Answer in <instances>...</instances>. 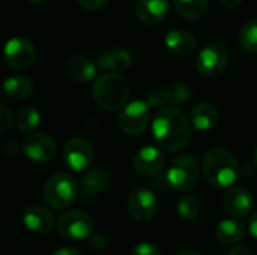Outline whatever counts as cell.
<instances>
[{"mask_svg": "<svg viewBox=\"0 0 257 255\" xmlns=\"http://www.w3.org/2000/svg\"><path fill=\"white\" fill-rule=\"evenodd\" d=\"M152 134L157 144L166 152H179L190 143L191 122L176 107L161 108L152 122Z\"/></svg>", "mask_w": 257, "mask_h": 255, "instance_id": "cell-1", "label": "cell"}, {"mask_svg": "<svg viewBox=\"0 0 257 255\" xmlns=\"http://www.w3.org/2000/svg\"><path fill=\"white\" fill-rule=\"evenodd\" d=\"M202 171L209 185L229 188L238 180L241 168L233 153L221 147H214L205 155Z\"/></svg>", "mask_w": 257, "mask_h": 255, "instance_id": "cell-2", "label": "cell"}, {"mask_svg": "<svg viewBox=\"0 0 257 255\" xmlns=\"http://www.w3.org/2000/svg\"><path fill=\"white\" fill-rule=\"evenodd\" d=\"M92 95L95 102L108 111L119 110L125 105L130 98V84L126 78L119 74L107 72L96 78Z\"/></svg>", "mask_w": 257, "mask_h": 255, "instance_id": "cell-3", "label": "cell"}, {"mask_svg": "<svg viewBox=\"0 0 257 255\" xmlns=\"http://www.w3.org/2000/svg\"><path fill=\"white\" fill-rule=\"evenodd\" d=\"M80 197L77 180L68 173L53 174L44 186V200L56 210L68 209Z\"/></svg>", "mask_w": 257, "mask_h": 255, "instance_id": "cell-4", "label": "cell"}, {"mask_svg": "<svg viewBox=\"0 0 257 255\" xmlns=\"http://www.w3.org/2000/svg\"><path fill=\"white\" fill-rule=\"evenodd\" d=\"M200 167L194 156L181 155L175 158L166 173V180L170 189L176 192H188L197 185Z\"/></svg>", "mask_w": 257, "mask_h": 255, "instance_id": "cell-5", "label": "cell"}, {"mask_svg": "<svg viewBox=\"0 0 257 255\" xmlns=\"http://www.w3.org/2000/svg\"><path fill=\"white\" fill-rule=\"evenodd\" d=\"M92 218L81 210H69L57 221V231L66 240H84L93 234Z\"/></svg>", "mask_w": 257, "mask_h": 255, "instance_id": "cell-6", "label": "cell"}, {"mask_svg": "<svg viewBox=\"0 0 257 255\" xmlns=\"http://www.w3.org/2000/svg\"><path fill=\"white\" fill-rule=\"evenodd\" d=\"M229 62V53L223 42H211L196 57V68L202 75L215 77L221 74Z\"/></svg>", "mask_w": 257, "mask_h": 255, "instance_id": "cell-7", "label": "cell"}, {"mask_svg": "<svg viewBox=\"0 0 257 255\" xmlns=\"http://www.w3.org/2000/svg\"><path fill=\"white\" fill-rule=\"evenodd\" d=\"M158 212V198L148 188H137L128 197V213L140 224L149 222Z\"/></svg>", "mask_w": 257, "mask_h": 255, "instance_id": "cell-8", "label": "cell"}, {"mask_svg": "<svg viewBox=\"0 0 257 255\" xmlns=\"http://www.w3.org/2000/svg\"><path fill=\"white\" fill-rule=\"evenodd\" d=\"M151 107L145 101H133L130 102L119 116V126L126 135H140L148 123H149V113Z\"/></svg>", "mask_w": 257, "mask_h": 255, "instance_id": "cell-9", "label": "cell"}, {"mask_svg": "<svg viewBox=\"0 0 257 255\" xmlns=\"http://www.w3.org/2000/svg\"><path fill=\"white\" fill-rule=\"evenodd\" d=\"M95 152L90 141L84 137L71 138L63 147L65 164L74 171H84L90 167Z\"/></svg>", "mask_w": 257, "mask_h": 255, "instance_id": "cell-10", "label": "cell"}, {"mask_svg": "<svg viewBox=\"0 0 257 255\" xmlns=\"http://www.w3.org/2000/svg\"><path fill=\"white\" fill-rule=\"evenodd\" d=\"M21 149L24 155L32 161L38 164L48 162L56 155V143L54 140L42 132H32L27 134L23 140Z\"/></svg>", "mask_w": 257, "mask_h": 255, "instance_id": "cell-11", "label": "cell"}, {"mask_svg": "<svg viewBox=\"0 0 257 255\" xmlns=\"http://www.w3.org/2000/svg\"><path fill=\"white\" fill-rule=\"evenodd\" d=\"M36 57V50L33 44L24 36H15L8 41L5 47L6 63L17 71L27 69Z\"/></svg>", "mask_w": 257, "mask_h": 255, "instance_id": "cell-12", "label": "cell"}, {"mask_svg": "<svg viewBox=\"0 0 257 255\" xmlns=\"http://www.w3.org/2000/svg\"><path fill=\"white\" fill-rule=\"evenodd\" d=\"M108 186V173L102 168L87 170L81 179L80 200L84 204H93Z\"/></svg>", "mask_w": 257, "mask_h": 255, "instance_id": "cell-13", "label": "cell"}, {"mask_svg": "<svg viewBox=\"0 0 257 255\" xmlns=\"http://www.w3.org/2000/svg\"><path fill=\"white\" fill-rule=\"evenodd\" d=\"M223 206L226 213H229L232 218H244L251 212L254 206V198L247 188L235 186L226 192L223 198Z\"/></svg>", "mask_w": 257, "mask_h": 255, "instance_id": "cell-14", "label": "cell"}, {"mask_svg": "<svg viewBox=\"0 0 257 255\" xmlns=\"http://www.w3.org/2000/svg\"><path fill=\"white\" fill-rule=\"evenodd\" d=\"M164 162H166L164 153L154 146L142 147L133 158V165L136 171L140 173L142 176L158 174L163 170Z\"/></svg>", "mask_w": 257, "mask_h": 255, "instance_id": "cell-15", "label": "cell"}, {"mask_svg": "<svg viewBox=\"0 0 257 255\" xmlns=\"http://www.w3.org/2000/svg\"><path fill=\"white\" fill-rule=\"evenodd\" d=\"M23 224L30 233L45 234L53 228L54 216L44 206H30L23 213Z\"/></svg>", "mask_w": 257, "mask_h": 255, "instance_id": "cell-16", "label": "cell"}, {"mask_svg": "<svg viewBox=\"0 0 257 255\" xmlns=\"http://www.w3.org/2000/svg\"><path fill=\"white\" fill-rule=\"evenodd\" d=\"M170 11V0H139L136 14L145 24L154 26L166 20Z\"/></svg>", "mask_w": 257, "mask_h": 255, "instance_id": "cell-17", "label": "cell"}, {"mask_svg": "<svg viewBox=\"0 0 257 255\" xmlns=\"http://www.w3.org/2000/svg\"><path fill=\"white\" fill-rule=\"evenodd\" d=\"M164 44L166 48L179 57H185L190 56L196 51L197 48V39L194 38V35H191L187 30H170L166 38H164Z\"/></svg>", "mask_w": 257, "mask_h": 255, "instance_id": "cell-18", "label": "cell"}, {"mask_svg": "<svg viewBox=\"0 0 257 255\" xmlns=\"http://www.w3.org/2000/svg\"><path fill=\"white\" fill-rule=\"evenodd\" d=\"M133 65V56L125 48H111L99 53L98 66L108 72H122L130 69Z\"/></svg>", "mask_w": 257, "mask_h": 255, "instance_id": "cell-19", "label": "cell"}, {"mask_svg": "<svg viewBox=\"0 0 257 255\" xmlns=\"http://www.w3.org/2000/svg\"><path fill=\"white\" fill-rule=\"evenodd\" d=\"M66 74L69 78L78 83H89L96 75V66L92 60H89L83 54H74L66 60L65 65Z\"/></svg>", "mask_w": 257, "mask_h": 255, "instance_id": "cell-20", "label": "cell"}, {"mask_svg": "<svg viewBox=\"0 0 257 255\" xmlns=\"http://www.w3.org/2000/svg\"><path fill=\"white\" fill-rule=\"evenodd\" d=\"M190 122H191V125H193L197 131H202V132L211 131V129L217 125V122H218V111H217V108H215L212 104H209V102L197 104V105L191 110Z\"/></svg>", "mask_w": 257, "mask_h": 255, "instance_id": "cell-21", "label": "cell"}, {"mask_svg": "<svg viewBox=\"0 0 257 255\" xmlns=\"http://www.w3.org/2000/svg\"><path fill=\"white\" fill-rule=\"evenodd\" d=\"M35 84L27 75H14L5 80L3 93L11 99H26L33 93Z\"/></svg>", "mask_w": 257, "mask_h": 255, "instance_id": "cell-22", "label": "cell"}, {"mask_svg": "<svg viewBox=\"0 0 257 255\" xmlns=\"http://www.w3.org/2000/svg\"><path fill=\"white\" fill-rule=\"evenodd\" d=\"M245 236V228L235 219H224L215 227V237L223 245H235Z\"/></svg>", "mask_w": 257, "mask_h": 255, "instance_id": "cell-23", "label": "cell"}, {"mask_svg": "<svg viewBox=\"0 0 257 255\" xmlns=\"http://www.w3.org/2000/svg\"><path fill=\"white\" fill-rule=\"evenodd\" d=\"M173 5L179 15L194 21L206 12L208 0H173Z\"/></svg>", "mask_w": 257, "mask_h": 255, "instance_id": "cell-24", "label": "cell"}, {"mask_svg": "<svg viewBox=\"0 0 257 255\" xmlns=\"http://www.w3.org/2000/svg\"><path fill=\"white\" fill-rule=\"evenodd\" d=\"M41 123V114L36 108L32 107H24L18 111L17 114V128L18 131L24 134H32Z\"/></svg>", "mask_w": 257, "mask_h": 255, "instance_id": "cell-25", "label": "cell"}, {"mask_svg": "<svg viewBox=\"0 0 257 255\" xmlns=\"http://www.w3.org/2000/svg\"><path fill=\"white\" fill-rule=\"evenodd\" d=\"M178 215L185 221H193L200 213V203L193 195H182L176 203Z\"/></svg>", "mask_w": 257, "mask_h": 255, "instance_id": "cell-26", "label": "cell"}, {"mask_svg": "<svg viewBox=\"0 0 257 255\" xmlns=\"http://www.w3.org/2000/svg\"><path fill=\"white\" fill-rule=\"evenodd\" d=\"M239 44L248 53H257V18L250 20L244 24L239 32Z\"/></svg>", "mask_w": 257, "mask_h": 255, "instance_id": "cell-27", "label": "cell"}, {"mask_svg": "<svg viewBox=\"0 0 257 255\" xmlns=\"http://www.w3.org/2000/svg\"><path fill=\"white\" fill-rule=\"evenodd\" d=\"M167 102H170V87H155L149 96H148V104L149 107H163Z\"/></svg>", "mask_w": 257, "mask_h": 255, "instance_id": "cell-28", "label": "cell"}, {"mask_svg": "<svg viewBox=\"0 0 257 255\" xmlns=\"http://www.w3.org/2000/svg\"><path fill=\"white\" fill-rule=\"evenodd\" d=\"M190 96H191V89L184 83H178L170 87V102L173 104H184L190 99Z\"/></svg>", "mask_w": 257, "mask_h": 255, "instance_id": "cell-29", "label": "cell"}, {"mask_svg": "<svg viewBox=\"0 0 257 255\" xmlns=\"http://www.w3.org/2000/svg\"><path fill=\"white\" fill-rule=\"evenodd\" d=\"M133 255H163L160 248L155 246L154 243L149 242H142L139 245H136V248L133 249Z\"/></svg>", "mask_w": 257, "mask_h": 255, "instance_id": "cell-30", "label": "cell"}, {"mask_svg": "<svg viewBox=\"0 0 257 255\" xmlns=\"http://www.w3.org/2000/svg\"><path fill=\"white\" fill-rule=\"evenodd\" d=\"M0 117H2V122H0V131L2 134H6L12 125V114L9 111V108L6 105H2L0 107Z\"/></svg>", "mask_w": 257, "mask_h": 255, "instance_id": "cell-31", "label": "cell"}, {"mask_svg": "<svg viewBox=\"0 0 257 255\" xmlns=\"http://www.w3.org/2000/svg\"><path fill=\"white\" fill-rule=\"evenodd\" d=\"M78 3L87 11H99L108 3V0H78Z\"/></svg>", "mask_w": 257, "mask_h": 255, "instance_id": "cell-32", "label": "cell"}, {"mask_svg": "<svg viewBox=\"0 0 257 255\" xmlns=\"http://www.w3.org/2000/svg\"><path fill=\"white\" fill-rule=\"evenodd\" d=\"M20 146L15 143V141H6L5 146H3V152L8 158H17L18 153H20Z\"/></svg>", "mask_w": 257, "mask_h": 255, "instance_id": "cell-33", "label": "cell"}, {"mask_svg": "<svg viewBox=\"0 0 257 255\" xmlns=\"http://www.w3.org/2000/svg\"><path fill=\"white\" fill-rule=\"evenodd\" d=\"M229 255H253V252L247 248V246H242V245H236L230 249Z\"/></svg>", "mask_w": 257, "mask_h": 255, "instance_id": "cell-34", "label": "cell"}, {"mask_svg": "<svg viewBox=\"0 0 257 255\" xmlns=\"http://www.w3.org/2000/svg\"><path fill=\"white\" fill-rule=\"evenodd\" d=\"M53 255H81L78 249L72 248V246H63V248H59Z\"/></svg>", "mask_w": 257, "mask_h": 255, "instance_id": "cell-35", "label": "cell"}, {"mask_svg": "<svg viewBox=\"0 0 257 255\" xmlns=\"http://www.w3.org/2000/svg\"><path fill=\"white\" fill-rule=\"evenodd\" d=\"M248 230H250L251 236L257 239V210L251 215V218L248 221Z\"/></svg>", "mask_w": 257, "mask_h": 255, "instance_id": "cell-36", "label": "cell"}, {"mask_svg": "<svg viewBox=\"0 0 257 255\" xmlns=\"http://www.w3.org/2000/svg\"><path fill=\"white\" fill-rule=\"evenodd\" d=\"M241 2H242V0H220V3H221L224 8H227V9H233V8H236Z\"/></svg>", "mask_w": 257, "mask_h": 255, "instance_id": "cell-37", "label": "cell"}, {"mask_svg": "<svg viewBox=\"0 0 257 255\" xmlns=\"http://www.w3.org/2000/svg\"><path fill=\"white\" fill-rule=\"evenodd\" d=\"M176 255H202L199 251H196V249H191V248H184V249H181L179 252Z\"/></svg>", "mask_w": 257, "mask_h": 255, "instance_id": "cell-38", "label": "cell"}, {"mask_svg": "<svg viewBox=\"0 0 257 255\" xmlns=\"http://www.w3.org/2000/svg\"><path fill=\"white\" fill-rule=\"evenodd\" d=\"M253 162H254V165H256L257 168V149L254 150V153H253Z\"/></svg>", "mask_w": 257, "mask_h": 255, "instance_id": "cell-39", "label": "cell"}, {"mask_svg": "<svg viewBox=\"0 0 257 255\" xmlns=\"http://www.w3.org/2000/svg\"><path fill=\"white\" fill-rule=\"evenodd\" d=\"M30 2H42V0H30Z\"/></svg>", "mask_w": 257, "mask_h": 255, "instance_id": "cell-40", "label": "cell"}]
</instances>
